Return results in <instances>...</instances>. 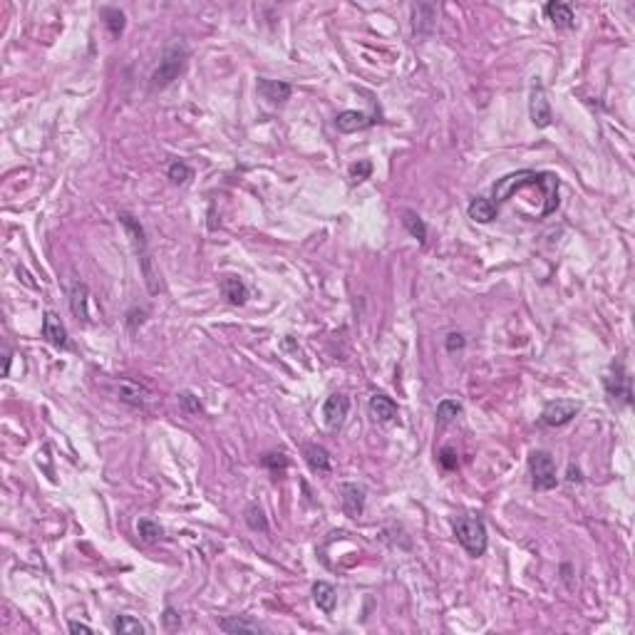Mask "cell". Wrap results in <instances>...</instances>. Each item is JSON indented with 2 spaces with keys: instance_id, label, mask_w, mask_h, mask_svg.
<instances>
[{
  "instance_id": "obj_33",
  "label": "cell",
  "mask_w": 635,
  "mask_h": 635,
  "mask_svg": "<svg viewBox=\"0 0 635 635\" xmlns=\"http://www.w3.org/2000/svg\"><path fill=\"white\" fill-rule=\"evenodd\" d=\"M440 462L444 469H457L459 459H457V451L451 449V447H444V449L440 451Z\"/></svg>"
},
{
  "instance_id": "obj_30",
  "label": "cell",
  "mask_w": 635,
  "mask_h": 635,
  "mask_svg": "<svg viewBox=\"0 0 635 635\" xmlns=\"http://www.w3.org/2000/svg\"><path fill=\"white\" fill-rule=\"evenodd\" d=\"M179 404H181V410L184 415H199L204 407H201L199 397L194 392H179Z\"/></svg>"
},
{
  "instance_id": "obj_10",
  "label": "cell",
  "mask_w": 635,
  "mask_h": 635,
  "mask_svg": "<svg viewBox=\"0 0 635 635\" xmlns=\"http://www.w3.org/2000/svg\"><path fill=\"white\" fill-rule=\"evenodd\" d=\"M347 412H350V399L340 392L331 395V397L326 399V404H323V417H326L328 430H333V432L340 430Z\"/></svg>"
},
{
  "instance_id": "obj_32",
  "label": "cell",
  "mask_w": 635,
  "mask_h": 635,
  "mask_svg": "<svg viewBox=\"0 0 635 635\" xmlns=\"http://www.w3.org/2000/svg\"><path fill=\"white\" fill-rule=\"evenodd\" d=\"M370 174H373V164H370L368 159H360V162L350 167V179L355 181V184H360V181L370 179Z\"/></svg>"
},
{
  "instance_id": "obj_28",
  "label": "cell",
  "mask_w": 635,
  "mask_h": 635,
  "mask_svg": "<svg viewBox=\"0 0 635 635\" xmlns=\"http://www.w3.org/2000/svg\"><path fill=\"white\" fill-rule=\"evenodd\" d=\"M167 174H169V179H172L174 184H186V181H189V179L194 177V172H191L189 164L179 162V159H174V162L169 164Z\"/></svg>"
},
{
  "instance_id": "obj_31",
  "label": "cell",
  "mask_w": 635,
  "mask_h": 635,
  "mask_svg": "<svg viewBox=\"0 0 635 635\" xmlns=\"http://www.w3.org/2000/svg\"><path fill=\"white\" fill-rule=\"evenodd\" d=\"M263 467H268L274 474H283L286 467H288V459H286V454H281V451H271V454L263 457Z\"/></svg>"
},
{
  "instance_id": "obj_3",
  "label": "cell",
  "mask_w": 635,
  "mask_h": 635,
  "mask_svg": "<svg viewBox=\"0 0 635 635\" xmlns=\"http://www.w3.org/2000/svg\"><path fill=\"white\" fill-rule=\"evenodd\" d=\"M454 536L464 546V551L469 556H484L487 551V526L479 516H459L457 524H454Z\"/></svg>"
},
{
  "instance_id": "obj_12",
  "label": "cell",
  "mask_w": 635,
  "mask_h": 635,
  "mask_svg": "<svg viewBox=\"0 0 635 635\" xmlns=\"http://www.w3.org/2000/svg\"><path fill=\"white\" fill-rule=\"evenodd\" d=\"M42 338L55 347H68V331H65V326L60 323V318L53 310L42 315Z\"/></svg>"
},
{
  "instance_id": "obj_19",
  "label": "cell",
  "mask_w": 635,
  "mask_h": 635,
  "mask_svg": "<svg viewBox=\"0 0 635 635\" xmlns=\"http://www.w3.org/2000/svg\"><path fill=\"white\" fill-rule=\"evenodd\" d=\"M467 214H469V219L477 221V224H492V221L499 216V209L489 199L477 196V199H472V204H469Z\"/></svg>"
},
{
  "instance_id": "obj_25",
  "label": "cell",
  "mask_w": 635,
  "mask_h": 635,
  "mask_svg": "<svg viewBox=\"0 0 635 635\" xmlns=\"http://www.w3.org/2000/svg\"><path fill=\"white\" fill-rule=\"evenodd\" d=\"M102 20H105L112 37H120L124 32V13L117 11V8H102Z\"/></svg>"
},
{
  "instance_id": "obj_7",
  "label": "cell",
  "mask_w": 635,
  "mask_h": 635,
  "mask_svg": "<svg viewBox=\"0 0 635 635\" xmlns=\"http://www.w3.org/2000/svg\"><path fill=\"white\" fill-rule=\"evenodd\" d=\"M120 399L127 404H132V407H137V410H142V412L157 410V404H159V397L152 392V390L144 387V385H139V383H129V380L120 383Z\"/></svg>"
},
{
  "instance_id": "obj_24",
  "label": "cell",
  "mask_w": 635,
  "mask_h": 635,
  "mask_svg": "<svg viewBox=\"0 0 635 635\" xmlns=\"http://www.w3.org/2000/svg\"><path fill=\"white\" fill-rule=\"evenodd\" d=\"M402 224H404V229L410 231L412 238H417L420 243L427 241V226H425V221H422L420 216L415 214V211H404V214H402Z\"/></svg>"
},
{
  "instance_id": "obj_35",
  "label": "cell",
  "mask_w": 635,
  "mask_h": 635,
  "mask_svg": "<svg viewBox=\"0 0 635 635\" xmlns=\"http://www.w3.org/2000/svg\"><path fill=\"white\" fill-rule=\"evenodd\" d=\"M462 347H464V338L459 333H449L447 335V350L454 352V350H462Z\"/></svg>"
},
{
  "instance_id": "obj_21",
  "label": "cell",
  "mask_w": 635,
  "mask_h": 635,
  "mask_svg": "<svg viewBox=\"0 0 635 635\" xmlns=\"http://www.w3.org/2000/svg\"><path fill=\"white\" fill-rule=\"evenodd\" d=\"M221 293L229 298V303L233 305H243L248 298V290L246 286H243L241 278H236V276H226V278H221Z\"/></svg>"
},
{
  "instance_id": "obj_15",
  "label": "cell",
  "mask_w": 635,
  "mask_h": 635,
  "mask_svg": "<svg viewBox=\"0 0 635 635\" xmlns=\"http://www.w3.org/2000/svg\"><path fill=\"white\" fill-rule=\"evenodd\" d=\"M544 13H546V18L553 23V27H558V30H566V27L576 25V20H573V8L568 6V3L553 0V3H546V6H544Z\"/></svg>"
},
{
  "instance_id": "obj_13",
  "label": "cell",
  "mask_w": 635,
  "mask_h": 635,
  "mask_svg": "<svg viewBox=\"0 0 635 635\" xmlns=\"http://www.w3.org/2000/svg\"><path fill=\"white\" fill-rule=\"evenodd\" d=\"M256 87H258V95H261L263 100H268V102H286L290 97V92H293V87H290L288 82H283V79L261 77Z\"/></svg>"
},
{
  "instance_id": "obj_14",
  "label": "cell",
  "mask_w": 635,
  "mask_h": 635,
  "mask_svg": "<svg viewBox=\"0 0 635 635\" xmlns=\"http://www.w3.org/2000/svg\"><path fill=\"white\" fill-rule=\"evenodd\" d=\"M370 124H375V120L365 112H355V110H345L335 117V127L345 134L350 132H360V129H368Z\"/></svg>"
},
{
  "instance_id": "obj_11",
  "label": "cell",
  "mask_w": 635,
  "mask_h": 635,
  "mask_svg": "<svg viewBox=\"0 0 635 635\" xmlns=\"http://www.w3.org/2000/svg\"><path fill=\"white\" fill-rule=\"evenodd\" d=\"M340 504L350 519H357L365 511V489L360 484H340Z\"/></svg>"
},
{
  "instance_id": "obj_17",
  "label": "cell",
  "mask_w": 635,
  "mask_h": 635,
  "mask_svg": "<svg viewBox=\"0 0 635 635\" xmlns=\"http://www.w3.org/2000/svg\"><path fill=\"white\" fill-rule=\"evenodd\" d=\"M370 415L378 422H392L397 417V404L387 395H373L370 397Z\"/></svg>"
},
{
  "instance_id": "obj_2",
  "label": "cell",
  "mask_w": 635,
  "mask_h": 635,
  "mask_svg": "<svg viewBox=\"0 0 635 635\" xmlns=\"http://www.w3.org/2000/svg\"><path fill=\"white\" fill-rule=\"evenodd\" d=\"M186 60H189V50L181 40H174L167 50H164L162 60H159V68L152 72V89H162L167 84H172L179 75L184 72Z\"/></svg>"
},
{
  "instance_id": "obj_16",
  "label": "cell",
  "mask_w": 635,
  "mask_h": 635,
  "mask_svg": "<svg viewBox=\"0 0 635 635\" xmlns=\"http://www.w3.org/2000/svg\"><path fill=\"white\" fill-rule=\"evenodd\" d=\"M303 457L308 462V467L318 474H328L331 472V454H328L326 447L321 444H305L303 447Z\"/></svg>"
},
{
  "instance_id": "obj_18",
  "label": "cell",
  "mask_w": 635,
  "mask_h": 635,
  "mask_svg": "<svg viewBox=\"0 0 635 635\" xmlns=\"http://www.w3.org/2000/svg\"><path fill=\"white\" fill-rule=\"evenodd\" d=\"M313 601L323 613H333V610H335V603H338V591L331 586V583L318 581V583H313Z\"/></svg>"
},
{
  "instance_id": "obj_37",
  "label": "cell",
  "mask_w": 635,
  "mask_h": 635,
  "mask_svg": "<svg viewBox=\"0 0 635 635\" xmlns=\"http://www.w3.org/2000/svg\"><path fill=\"white\" fill-rule=\"evenodd\" d=\"M568 482H581V469L578 467H568Z\"/></svg>"
},
{
  "instance_id": "obj_26",
  "label": "cell",
  "mask_w": 635,
  "mask_h": 635,
  "mask_svg": "<svg viewBox=\"0 0 635 635\" xmlns=\"http://www.w3.org/2000/svg\"><path fill=\"white\" fill-rule=\"evenodd\" d=\"M115 630L120 635H142V633H147V628H144L139 620L132 618V615H120V618L115 620Z\"/></svg>"
},
{
  "instance_id": "obj_8",
  "label": "cell",
  "mask_w": 635,
  "mask_h": 635,
  "mask_svg": "<svg viewBox=\"0 0 635 635\" xmlns=\"http://www.w3.org/2000/svg\"><path fill=\"white\" fill-rule=\"evenodd\" d=\"M529 115H531L534 127H539V129H546V127L551 124V120H553L551 105H549V97H546V89H544V84L539 82V77H536V82L531 84Z\"/></svg>"
},
{
  "instance_id": "obj_22",
  "label": "cell",
  "mask_w": 635,
  "mask_h": 635,
  "mask_svg": "<svg viewBox=\"0 0 635 635\" xmlns=\"http://www.w3.org/2000/svg\"><path fill=\"white\" fill-rule=\"evenodd\" d=\"M87 300H89V290L84 283L75 281L72 283V293H70V305H72V313L77 321H89V313H87Z\"/></svg>"
},
{
  "instance_id": "obj_1",
  "label": "cell",
  "mask_w": 635,
  "mask_h": 635,
  "mask_svg": "<svg viewBox=\"0 0 635 635\" xmlns=\"http://www.w3.org/2000/svg\"><path fill=\"white\" fill-rule=\"evenodd\" d=\"M529 184H539L541 189H544L546 206H544L541 214L544 216L551 214V211L558 206V177H553V174H536V172H531V169H521V172L506 174V177L499 179L496 184H494V189H492V196H494L492 204L499 209V204L509 201L516 191H521L524 186H529Z\"/></svg>"
},
{
  "instance_id": "obj_6",
  "label": "cell",
  "mask_w": 635,
  "mask_h": 635,
  "mask_svg": "<svg viewBox=\"0 0 635 635\" xmlns=\"http://www.w3.org/2000/svg\"><path fill=\"white\" fill-rule=\"evenodd\" d=\"M603 387L605 395H608L610 402H618V404H630L633 402V392H630V378L625 373L623 362H613V368H610V375L603 378Z\"/></svg>"
},
{
  "instance_id": "obj_29",
  "label": "cell",
  "mask_w": 635,
  "mask_h": 635,
  "mask_svg": "<svg viewBox=\"0 0 635 635\" xmlns=\"http://www.w3.org/2000/svg\"><path fill=\"white\" fill-rule=\"evenodd\" d=\"M246 524L251 526L253 531H261V534H266L268 531V521H266V516H263V511L258 509L256 504H251L246 509Z\"/></svg>"
},
{
  "instance_id": "obj_4",
  "label": "cell",
  "mask_w": 635,
  "mask_h": 635,
  "mask_svg": "<svg viewBox=\"0 0 635 635\" xmlns=\"http://www.w3.org/2000/svg\"><path fill=\"white\" fill-rule=\"evenodd\" d=\"M529 469H531V482H534V489H539V492H549V489H553L558 484L556 464H553V457L549 454V451H544V449L531 451Z\"/></svg>"
},
{
  "instance_id": "obj_5",
  "label": "cell",
  "mask_w": 635,
  "mask_h": 635,
  "mask_svg": "<svg viewBox=\"0 0 635 635\" xmlns=\"http://www.w3.org/2000/svg\"><path fill=\"white\" fill-rule=\"evenodd\" d=\"M120 221L124 224V229L132 233V241H134V246H137V253H139V261H142V268H144V278H147V286L152 293H157L159 286L157 281H154V271H152V263H149V251H147V238H144V229L142 224H139L137 219L132 214H127V211H122L120 214Z\"/></svg>"
},
{
  "instance_id": "obj_23",
  "label": "cell",
  "mask_w": 635,
  "mask_h": 635,
  "mask_svg": "<svg viewBox=\"0 0 635 635\" xmlns=\"http://www.w3.org/2000/svg\"><path fill=\"white\" fill-rule=\"evenodd\" d=\"M459 415H462V404L457 399H442L437 404V425L440 427H447L449 422L457 420Z\"/></svg>"
},
{
  "instance_id": "obj_27",
  "label": "cell",
  "mask_w": 635,
  "mask_h": 635,
  "mask_svg": "<svg viewBox=\"0 0 635 635\" xmlns=\"http://www.w3.org/2000/svg\"><path fill=\"white\" fill-rule=\"evenodd\" d=\"M137 531H139V536L147 541V544H154V541H159L164 536L162 526H159L157 521H152V519H139L137 521Z\"/></svg>"
},
{
  "instance_id": "obj_9",
  "label": "cell",
  "mask_w": 635,
  "mask_h": 635,
  "mask_svg": "<svg viewBox=\"0 0 635 635\" xmlns=\"http://www.w3.org/2000/svg\"><path fill=\"white\" fill-rule=\"evenodd\" d=\"M578 415V404L573 399H553L541 412V422L549 427H563Z\"/></svg>"
},
{
  "instance_id": "obj_36",
  "label": "cell",
  "mask_w": 635,
  "mask_h": 635,
  "mask_svg": "<svg viewBox=\"0 0 635 635\" xmlns=\"http://www.w3.org/2000/svg\"><path fill=\"white\" fill-rule=\"evenodd\" d=\"M70 633H92V628H89L87 623H77V620H70Z\"/></svg>"
},
{
  "instance_id": "obj_20",
  "label": "cell",
  "mask_w": 635,
  "mask_h": 635,
  "mask_svg": "<svg viewBox=\"0 0 635 635\" xmlns=\"http://www.w3.org/2000/svg\"><path fill=\"white\" fill-rule=\"evenodd\" d=\"M219 628L224 630V633H266L268 630L266 625L256 623V620H251V618H238V615L219 620Z\"/></svg>"
},
{
  "instance_id": "obj_34",
  "label": "cell",
  "mask_w": 635,
  "mask_h": 635,
  "mask_svg": "<svg viewBox=\"0 0 635 635\" xmlns=\"http://www.w3.org/2000/svg\"><path fill=\"white\" fill-rule=\"evenodd\" d=\"M162 620H164V628H167V630H179V625H181V618H179V613L174 608L164 610Z\"/></svg>"
}]
</instances>
